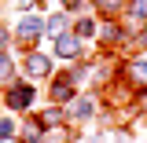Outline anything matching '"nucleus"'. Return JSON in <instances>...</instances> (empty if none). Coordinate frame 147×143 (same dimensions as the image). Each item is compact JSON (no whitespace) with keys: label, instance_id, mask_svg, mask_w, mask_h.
I'll list each match as a JSON object with an SVG mask.
<instances>
[{"label":"nucleus","instance_id":"f257e3e1","mask_svg":"<svg viewBox=\"0 0 147 143\" xmlns=\"http://www.w3.org/2000/svg\"><path fill=\"white\" fill-rule=\"evenodd\" d=\"M55 52L63 55V59H74V55L81 52V40L74 33H63V37H55Z\"/></svg>","mask_w":147,"mask_h":143},{"label":"nucleus","instance_id":"f03ea898","mask_svg":"<svg viewBox=\"0 0 147 143\" xmlns=\"http://www.w3.org/2000/svg\"><path fill=\"white\" fill-rule=\"evenodd\" d=\"M40 33H44V22H40V18H22V22H18V37H22V40L33 44Z\"/></svg>","mask_w":147,"mask_h":143},{"label":"nucleus","instance_id":"7ed1b4c3","mask_svg":"<svg viewBox=\"0 0 147 143\" xmlns=\"http://www.w3.org/2000/svg\"><path fill=\"white\" fill-rule=\"evenodd\" d=\"M33 103V92L26 88V85H18V88H11L7 92V107H15V110H26Z\"/></svg>","mask_w":147,"mask_h":143},{"label":"nucleus","instance_id":"20e7f679","mask_svg":"<svg viewBox=\"0 0 147 143\" xmlns=\"http://www.w3.org/2000/svg\"><path fill=\"white\" fill-rule=\"evenodd\" d=\"M26 70L33 73V77H40V73H48V70H52V62H48L44 55H30V62H26Z\"/></svg>","mask_w":147,"mask_h":143},{"label":"nucleus","instance_id":"39448f33","mask_svg":"<svg viewBox=\"0 0 147 143\" xmlns=\"http://www.w3.org/2000/svg\"><path fill=\"white\" fill-rule=\"evenodd\" d=\"M129 77L140 81V85H147V59H132L129 62Z\"/></svg>","mask_w":147,"mask_h":143},{"label":"nucleus","instance_id":"423d86ee","mask_svg":"<svg viewBox=\"0 0 147 143\" xmlns=\"http://www.w3.org/2000/svg\"><path fill=\"white\" fill-rule=\"evenodd\" d=\"M63 30H66V15H55L52 22H48V33H55V37H63Z\"/></svg>","mask_w":147,"mask_h":143},{"label":"nucleus","instance_id":"0eeeda50","mask_svg":"<svg viewBox=\"0 0 147 143\" xmlns=\"http://www.w3.org/2000/svg\"><path fill=\"white\" fill-rule=\"evenodd\" d=\"M136 18H147V0H132V7H129Z\"/></svg>","mask_w":147,"mask_h":143},{"label":"nucleus","instance_id":"6e6552de","mask_svg":"<svg viewBox=\"0 0 147 143\" xmlns=\"http://www.w3.org/2000/svg\"><path fill=\"white\" fill-rule=\"evenodd\" d=\"M96 4H99V11H118V7H121V0H96Z\"/></svg>","mask_w":147,"mask_h":143},{"label":"nucleus","instance_id":"1a4fd4ad","mask_svg":"<svg viewBox=\"0 0 147 143\" xmlns=\"http://www.w3.org/2000/svg\"><path fill=\"white\" fill-rule=\"evenodd\" d=\"M118 37H121L118 26H103V40H118Z\"/></svg>","mask_w":147,"mask_h":143},{"label":"nucleus","instance_id":"9d476101","mask_svg":"<svg viewBox=\"0 0 147 143\" xmlns=\"http://www.w3.org/2000/svg\"><path fill=\"white\" fill-rule=\"evenodd\" d=\"M7 73H11V59H7V55H0V81H4Z\"/></svg>","mask_w":147,"mask_h":143},{"label":"nucleus","instance_id":"9b49d317","mask_svg":"<svg viewBox=\"0 0 147 143\" xmlns=\"http://www.w3.org/2000/svg\"><path fill=\"white\" fill-rule=\"evenodd\" d=\"M11 132H15V125H11V121H0V140H7Z\"/></svg>","mask_w":147,"mask_h":143},{"label":"nucleus","instance_id":"f8f14e48","mask_svg":"<svg viewBox=\"0 0 147 143\" xmlns=\"http://www.w3.org/2000/svg\"><path fill=\"white\" fill-rule=\"evenodd\" d=\"M92 30H96V26H92L88 18H85V22H81V26H77V33H81V37H88V33H92Z\"/></svg>","mask_w":147,"mask_h":143},{"label":"nucleus","instance_id":"ddd939ff","mask_svg":"<svg viewBox=\"0 0 147 143\" xmlns=\"http://www.w3.org/2000/svg\"><path fill=\"white\" fill-rule=\"evenodd\" d=\"M18 4H22V11H30V7H33L37 0H18Z\"/></svg>","mask_w":147,"mask_h":143},{"label":"nucleus","instance_id":"4468645a","mask_svg":"<svg viewBox=\"0 0 147 143\" xmlns=\"http://www.w3.org/2000/svg\"><path fill=\"white\" fill-rule=\"evenodd\" d=\"M4 44H7V30L0 26V48H4Z\"/></svg>","mask_w":147,"mask_h":143},{"label":"nucleus","instance_id":"2eb2a0df","mask_svg":"<svg viewBox=\"0 0 147 143\" xmlns=\"http://www.w3.org/2000/svg\"><path fill=\"white\" fill-rule=\"evenodd\" d=\"M63 4H66V7H70V11H74V4H77V0H63Z\"/></svg>","mask_w":147,"mask_h":143}]
</instances>
